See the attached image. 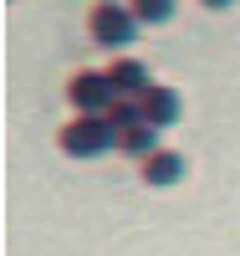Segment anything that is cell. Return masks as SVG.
Wrapping results in <instances>:
<instances>
[{"label": "cell", "mask_w": 240, "mask_h": 256, "mask_svg": "<svg viewBox=\"0 0 240 256\" xmlns=\"http://www.w3.org/2000/svg\"><path fill=\"white\" fill-rule=\"evenodd\" d=\"M56 144L72 159H97L102 148H118V128L107 113H72V123L56 134Z\"/></svg>", "instance_id": "obj_1"}, {"label": "cell", "mask_w": 240, "mask_h": 256, "mask_svg": "<svg viewBox=\"0 0 240 256\" xmlns=\"http://www.w3.org/2000/svg\"><path fill=\"white\" fill-rule=\"evenodd\" d=\"M87 31H92V41H102V46H133L143 20L133 16L128 0H97L92 16H87Z\"/></svg>", "instance_id": "obj_2"}, {"label": "cell", "mask_w": 240, "mask_h": 256, "mask_svg": "<svg viewBox=\"0 0 240 256\" xmlns=\"http://www.w3.org/2000/svg\"><path fill=\"white\" fill-rule=\"evenodd\" d=\"M67 102H72V113H107L118 102V88L107 72H77L67 82Z\"/></svg>", "instance_id": "obj_3"}, {"label": "cell", "mask_w": 240, "mask_h": 256, "mask_svg": "<svg viewBox=\"0 0 240 256\" xmlns=\"http://www.w3.org/2000/svg\"><path fill=\"white\" fill-rule=\"evenodd\" d=\"M102 72L113 77V88H118V98H143L148 88H154V82H148V67H143L138 56H128V52H118V56L107 62Z\"/></svg>", "instance_id": "obj_4"}, {"label": "cell", "mask_w": 240, "mask_h": 256, "mask_svg": "<svg viewBox=\"0 0 240 256\" xmlns=\"http://www.w3.org/2000/svg\"><path fill=\"white\" fill-rule=\"evenodd\" d=\"M138 102H143V118L154 123V128L179 123V92H174V88H159V82H154V88H148Z\"/></svg>", "instance_id": "obj_5"}, {"label": "cell", "mask_w": 240, "mask_h": 256, "mask_svg": "<svg viewBox=\"0 0 240 256\" xmlns=\"http://www.w3.org/2000/svg\"><path fill=\"white\" fill-rule=\"evenodd\" d=\"M143 180H148V184H179V180H184V154H174V148H154V154L143 159Z\"/></svg>", "instance_id": "obj_6"}, {"label": "cell", "mask_w": 240, "mask_h": 256, "mask_svg": "<svg viewBox=\"0 0 240 256\" xmlns=\"http://www.w3.org/2000/svg\"><path fill=\"white\" fill-rule=\"evenodd\" d=\"M118 148L123 154H138V159H148L159 148V128L154 123H133V128H118Z\"/></svg>", "instance_id": "obj_7"}, {"label": "cell", "mask_w": 240, "mask_h": 256, "mask_svg": "<svg viewBox=\"0 0 240 256\" xmlns=\"http://www.w3.org/2000/svg\"><path fill=\"white\" fill-rule=\"evenodd\" d=\"M133 6V16L143 20V26H164V20H174V0H128Z\"/></svg>", "instance_id": "obj_8"}, {"label": "cell", "mask_w": 240, "mask_h": 256, "mask_svg": "<svg viewBox=\"0 0 240 256\" xmlns=\"http://www.w3.org/2000/svg\"><path fill=\"white\" fill-rule=\"evenodd\" d=\"M107 118H113V128H133V123H148V118H143V102H138V98H118L113 108H107Z\"/></svg>", "instance_id": "obj_9"}, {"label": "cell", "mask_w": 240, "mask_h": 256, "mask_svg": "<svg viewBox=\"0 0 240 256\" xmlns=\"http://www.w3.org/2000/svg\"><path fill=\"white\" fill-rule=\"evenodd\" d=\"M200 6H210V10H230V0H200Z\"/></svg>", "instance_id": "obj_10"}]
</instances>
